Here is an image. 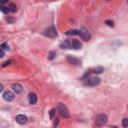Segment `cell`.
<instances>
[{
  "label": "cell",
  "instance_id": "1",
  "mask_svg": "<svg viewBox=\"0 0 128 128\" xmlns=\"http://www.w3.org/2000/svg\"><path fill=\"white\" fill-rule=\"evenodd\" d=\"M57 111H58L59 114H60V115H61L62 117H64V118H68V117H69V111H68L67 107H66L64 104H62V103H59V104H58V106H57Z\"/></svg>",
  "mask_w": 128,
  "mask_h": 128
},
{
  "label": "cell",
  "instance_id": "2",
  "mask_svg": "<svg viewBox=\"0 0 128 128\" xmlns=\"http://www.w3.org/2000/svg\"><path fill=\"white\" fill-rule=\"evenodd\" d=\"M107 120H108L107 115H105V114H98L95 118V123L97 126H101V125L106 124Z\"/></svg>",
  "mask_w": 128,
  "mask_h": 128
},
{
  "label": "cell",
  "instance_id": "3",
  "mask_svg": "<svg viewBox=\"0 0 128 128\" xmlns=\"http://www.w3.org/2000/svg\"><path fill=\"white\" fill-rule=\"evenodd\" d=\"M43 35L46 36V37H49V38H54V37H56L57 32H56V29L54 28L53 26H51V27H48V28H46L43 31Z\"/></svg>",
  "mask_w": 128,
  "mask_h": 128
},
{
  "label": "cell",
  "instance_id": "4",
  "mask_svg": "<svg viewBox=\"0 0 128 128\" xmlns=\"http://www.w3.org/2000/svg\"><path fill=\"white\" fill-rule=\"evenodd\" d=\"M100 78L99 77H96V76H92V77H88L86 79L85 84L86 85H89V86H97L100 84Z\"/></svg>",
  "mask_w": 128,
  "mask_h": 128
},
{
  "label": "cell",
  "instance_id": "5",
  "mask_svg": "<svg viewBox=\"0 0 128 128\" xmlns=\"http://www.w3.org/2000/svg\"><path fill=\"white\" fill-rule=\"evenodd\" d=\"M3 98H4V100H6V101H12V100L14 99V94H13L11 91L7 90L3 93Z\"/></svg>",
  "mask_w": 128,
  "mask_h": 128
},
{
  "label": "cell",
  "instance_id": "6",
  "mask_svg": "<svg viewBox=\"0 0 128 128\" xmlns=\"http://www.w3.org/2000/svg\"><path fill=\"white\" fill-rule=\"evenodd\" d=\"M28 102L31 105H34L36 102H37V95H36L34 92H31L28 94Z\"/></svg>",
  "mask_w": 128,
  "mask_h": 128
},
{
  "label": "cell",
  "instance_id": "7",
  "mask_svg": "<svg viewBox=\"0 0 128 128\" xmlns=\"http://www.w3.org/2000/svg\"><path fill=\"white\" fill-rule=\"evenodd\" d=\"M67 62L72 64V65H80L81 64V61L79 59H77L73 56H67Z\"/></svg>",
  "mask_w": 128,
  "mask_h": 128
},
{
  "label": "cell",
  "instance_id": "8",
  "mask_svg": "<svg viewBox=\"0 0 128 128\" xmlns=\"http://www.w3.org/2000/svg\"><path fill=\"white\" fill-rule=\"evenodd\" d=\"M12 89L13 91L16 93V94H19L22 92V90H23V87H22V85L19 84V83H14L12 85Z\"/></svg>",
  "mask_w": 128,
  "mask_h": 128
},
{
  "label": "cell",
  "instance_id": "9",
  "mask_svg": "<svg viewBox=\"0 0 128 128\" xmlns=\"http://www.w3.org/2000/svg\"><path fill=\"white\" fill-rule=\"evenodd\" d=\"M15 120L17 123H19V124H25L27 122V117L25 115H17L15 117Z\"/></svg>",
  "mask_w": 128,
  "mask_h": 128
},
{
  "label": "cell",
  "instance_id": "10",
  "mask_svg": "<svg viewBox=\"0 0 128 128\" xmlns=\"http://www.w3.org/2000/svg\"><path fill=\"white\" fill-rule=\"evenodd\" d=\"M79 36L81 37L82 40H84V41H88L91 39V35L88 31H85V32H81L80 31V33H79Z\"/></svg>",
  "mask_w": 128,
  "mask_h": 128
},
{
  "label": "cell",
  "instance_id": "11",
  "mask_svg": "<svg viewBox=\"0 0 128 128\" xmlns=\"http://www.w3.org/2000/svg\"><path fill=\"white\" fill-rule=\"evenodd\" d=\"M72 48L73 49H80L81 48V44L78 40H76V39H73L72 40Z\"/></svg>",
  "mask_w": 128,
  "mask_h": 128
},
{
  "label": "cell",
  "instance_id": "12",
  "mask_svg": "<svg viewBox=\"0 0 128 128\" xmlns=\"http://www.w3.org/2000/svg\"><path fill=\"white\" fill-rule=\"evenodd\" d=\"M60 47L61 48H63V49H70L71 48V44H70V42L69 41H64V42L60 45Z\"/></svg>",
  "mask_w": 128,
  "mask_h": 128
},
{
  "label": "cell",
  "instance_id": "13",
  "mask_svg": "<svg viewBox=\"0 0 128 128\" xmlns=\"http://www.w3.org/2000/svg\"><path fill=\"white\" fill-rule=\"evenodd\" d=\"M79 33H80V31L73 29V30L67 31V32H66V35H79Z\"/></svg>",
  "mask_w": 128,
  "mask_h": 128
},
{
  "label": "cell",
  "instance_id": "14",
  "mask_svg": "<svg viewBox=\"0 0 128 128\" xmlns=\"http://www.w3.org/2000/svg\"><path fill=\"white\" fill-rule=\"evenodd\" d=\"M9 9H10V12H16V10H17V7H16V5L14 3H11V4H9Z\"/></svg>",
  "mask_w": 128,
  "mask_h": 128
},
{
  "label": "cell",
  "instance_id": "15",
  "mask_svg": "<svg viewBox=\"0 0 128 128\" xmlns=\"http://www.w3.org/2000/svg\"><path fill=\"white\" fill-rule=\"evenodd\" d=\"M0 10H1L2 12H4V13L10 12V9H9V7H6V6H4V5H1V6H0Z\"/></svg>",
  "mask_w": 128,
  "mask_h": 128
},
{
  "label": "cell",
  "instance_id": "16",
  "mask_svg": "<svg viewBox=\"0 0 128 128\" xmlns=\"http://www.w3.org/2000/svg\"><path fill=\"white\" fill-rule=\"evenodd\" d=\"M122 126L123 127H128V118H124L122 120Z\"/></svg>",
  "mask_w": 128,
  "mask_h": 128
},
{
  "label": "cell",
  "instance_id": "17",
  "mask_svg": "<svg viewBox=\"0 0 128 128\" xmlns=\"http://www.w3.org/2000/svg\"><path fill=\"white\" fill-rule=\"evenodd\" d=\"M1 48H2L3 50H8V49H9V46H8V44H7V43L4 42V43L1 44Z\"/></svg>",
  "mask_w": 128,
  "mask_h": 128
},
{
  "label": "cell",
  "instance_id": "18",
  "mask_svg": "<svg viewBox=\"0 0 128 128\" xmlns=\"http://www.w3.org/2000/svg\"><path fill=\"white\" fill-rule=\"evenodd\" d=\"M93 71H94L93 73H101L103 71V68L102 67H98V68H96V69H94Z\"/></svg>",
  "mask_w": 128,
  "mask_h": 128
},
{
  "label": "cell",
  "instance_id": "19",
  "mask_svg": "<svg viewBox=\"0 0 128 128\" xmlns=\"http://www.w3.org/2000/svg\"><path fill=\"white\" fill-rule=\"evenodd\" d=\"M105 23H106L109 27H113V26H114L113 21H111V20H106V21H105Z\"/></svg>",
  "mask_w": 128,
  "mask_h": 128
},
{
  "label": "cell",
  "instance_id": "20",
  "mask_svg": "<svg viewBox=\"0 0 128 128\" xmlns=\"http://www.w3.org/2000/svg\"><path fill=\"white\" fill-rule=\"evenodd\" d=\"M54 56H55V52H53V51H51L49 53V56H48V58L50 59V60H52V59L54 58Z\"/></svg>",
  "mask_w": 128,
  "mask_h": 128
},
{
  "label": "cell",
  "instance_id": "21",
  "mask_svg": "<svg viewBox=\"0 0 128 128\" xmlns=\"http://www.w3.org/2000/svg\"><path fill=\"white\" fill-rule=\"evenodd\" d=\"M13 61L12 60H8V61H5L3 64H2V67H5V66H7V65H9V64H11Z\"/></svg>",
  "mask_w": 128,
  "mask_h": 128
},
{
  "label": "cell",
  "instance_id": "22",
  "mask_svg": "<svg viewBox=\"0 0 128 128\" xmlns=\"http://www.w3.org/2000/svg\"><path fill=\"white\" fill-rule=\"evenodd\" d=\"M6 20H7L8 22H9V23H12V22L14 21V19H13V18H12L11 16H8V17L6 18Z\"/></svg>",
  "mask_w": 128,
  "mask_h": 128
},
{
  "label": "cell",
  "instance_id": "23",
  "mask_svg": "<svg viewBox=\"0 0 128 128\" xmlns=\"http://www.w3.org/2000/svg\"><path fill=\"white\" fill-rule=\"evenodd\" d=\"M54 114H55V109H52V110L50 111V118H53Z\"/></svg>",
  "mask_w": 128,
  "mask_h": 128
},
{
  "label": "cell",
  "instance_id": "24",
  "mask_svg": "<svg viewBox=\"0 0 128 128\" xmlns=\"http://www.w3.org/2000/svg\"><path fill=\"white\" fill-rule=\"evenodd\" d=\"M8 1L9 0H0V4H1V5H4V4L7 3Z\"/></svg>",
  "mask_w": 128,
  "mask_h": 128
},
{
  "label": "cell",
  "instance_id": "25",
  "mask_svg": "<svg viewBox=\"0 0 128 128\" xmlns=\"http://www.w3.org/2000/svg\"><path fill=\"white\" fill-rule=\"evenodd\" d=\"M4 56V50L1 48L0 49V57H3Z\"/></svg>",
  "mask_w": 128,
  "mask_h": 128
},
{
  "label": "cell",
  "instance_id": "26",
  "mask_svg": "<svg viewBox=\"0 0 128 128\" xmlns=\"http://www.w3.org/2000/svg\"><path fill=\"white\" fill-rule=\"evenodd\" d=\"M3 90V86L1 85V86H0V91H2Z\"/></svg>",
  "mask_w": 128,
  "mask_h": 128
},
{
  "label": "cell",
  "instance_id": "27",
  "mask_svg": "<svg viewBox=\"0 0 128 128\" xmlns=\"http://www.w3.org/2000/svg\"><path fill=\"white\" fill-rule=\"evenodd\" d=\"M107 1H109V0H107Z\"/></svg>",
  "mask_w": 128,
  "mask_h": 128
}]
</instances>
